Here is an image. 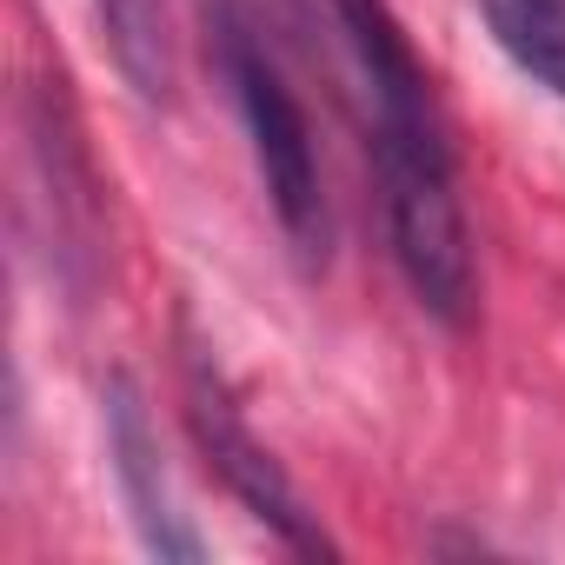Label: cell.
Returning <instances> with one entry per match:
<instances>
[{
	"label": "cell",
	"instance_id": "obj_1",
	"mask_svg": "<svg viewBox=\"0 0 565 565\" xmlns=\"http://www.w3.org/2000/svg\"><path fill=\"white\" fill-rule=\"evenodd\" d=\"M333 28L353 54L360 94H366V147L386 200V239L393 266L406 273L413 300L466 327L472 294H479V266H472V226L459 206V167L446 140V114L433 94V74L419 67L399 14L386 0H327Z\"/></svg>",
	"mask_w": 565,
	"mask_h": 565
},
{
	"label": "cell",
	"instance_id": "obj_2",
	"mask_svg": "<svg viewBox=\"0 0 565 565\" xmlns=\"http://www.w3.org/2000/svg\"><path fill=\"white\" fill-rule=\"evenodd\" d=\"M213 61H220V81L239 107V127H246V147H253V167H259V186H266L279 233H287V246L307 273H320L327 246H333V213H327L313 127H307V107L294 100L287 74L273 67L266 41L253 34V21L233 0L213 8Z\"/></svg>",
	"mask_w": 565,
	"mask_h": 565
},
{
	"label": "cell",
	"instance_id": "obj_3",
	"mask_svg": "<svg viewBox=\"0 0 565 565\" xmlns=\"http://www.w3.org/2000/svg\"><path fill=\"white\" fill-rule=\"evenodd\" d=\"M180 399H186V433H193V446H200V459L220 472V486L287 545V552H300V558H340V545L327 539V525H320V512L300 499V486L287 479V466L273 459V446L246 426V413H239V399H233V386H226V373H220V360L200 347V340H186V360H180Z\"/></svg>",
	"mask_w": 565,
	"mask_h": 565
},
{
	"label": "cell",
	"instance_id": "obj_4",
	"mask_svg": "<svg viewBox=\"0 0 565 565\" xmlns=\"http://www.w3.org/2000/svg\"><path fill=\"white\" fill-rule=\"evenodd\" d=\"M28 153L47 186V233H54V273L74 300L94 294V266H100V180L87 134L74 120V100L54 81H34L28 94Z\"/></svg>",
	"mask_w": 565,
	"mask_h": 565
},
{
	"label": "cell",
	"instance_id": "obj_5",
	"mask_svg": "<svg viewBox=\"0 0 565 565\" xmlns=\"http://www.w3.org/2000/svg\"><path fill=\"white\" fill-rule=\"evenodd\" d=\"M107 466H114V486H120V505L140 532V545L167 565H193L206 558V539L193 532V519L180 512V492H173V472L160 459V433L147 419V399L134 380H107Z\"/></svg>",
	"mask_w": 565,
	"mask_h": 565
},
{
	"label": "cell",
	"instance_id": "obj_6",
	"mask_svg": "<svg viewBox=\"0 0 565 565\" xmlns=\"http://www.w3.org/2000/svg\"><path fill=\"white\" fill-rule=\"evenodd\" d=\"M107 54L120 67V81L147 100V107H173L180 94V21L173 0H94Z\"/></svg>",
	"mask_w": 565,
	"mask_h": 565
},
{
	"label": "cell",
	"instance_id": "obj_7",
	"mask_svg": "<svg viewBox=\"0 0 565 565\" xmlns=\"http://www.w3.org/2000/svg\"><path fill=\"white\" fill-rule=\"evenodd\" d=\"M499 54L565 100V0H479Z\"/></svg>",
	"mask_w": 565,
	"mask_h": 565
}]
</instances>
